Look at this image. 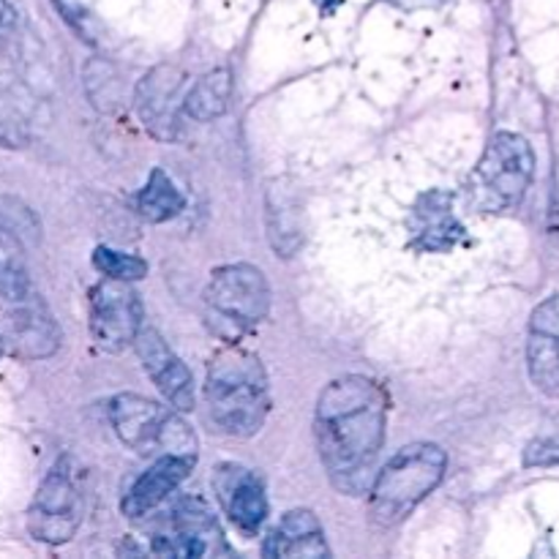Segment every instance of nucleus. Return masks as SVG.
<instances>
[{
    "label": "nucleus",
    "instance_id": "obj_1",
    "mask_svg": "<svg viewBox=\"0 0 559 559\" xmlns=\"http://www.w3.org/2000/svg\"><path fill=\"white\" fill-rule=\"evenodd\" d=\"M388 393L371 377L347 374L320 393L314 437L331 484L360 495L385 442Z\"/></svg>",
    "mask_w": 559,
    "mask_h": 559
},
{
    "label": "nucleus",
    "instance_id": "obj_2",
    "mask_svg": "<svg viewBox=\"0 0 559 559\" xmlns=\"http://www.w3.org/2000/svg\"><path fill=\"white\" fill-rule=\"evenodd\" d=\"M205 402L211 420L227 437H254L271 409V391L262 360L246 349L224 347L207 364Z\"/></svg>",
    "mask_w": 559,
    "mask_h": 559
},
{
    "label": "nucleus",
    "instance_id": "obj_3",
    "mask_svg": "<svg viewBox=\"0 0 559 559\" xmlns=\"http://www.w3.org/2000/svg\"><path fill=\"white\" fill-rule=\"evenodd\" d=\"M448 456L437 442H413L388 459L369 491V516L377 527L402 524L445 478Z\"/></svg>",
    "mask_w": 559,
    "mask_h": 559
},
{
    "label": "nucleus",
    "instance_id": "obj_4",
    "mask_svg": "<svg viewBox=\"0 0 559 559\" xmlns=\"http://www.w3.org/2000/svg\"><path fill=\"white\" fill-rule=\"evenodd\" d=\"M271 309V289L265 273L249 262L222 265L211 273L205 289L207 328L222 342L235 344L240 336L254 331Z\"/></svg>",
    "mask_w": 559,
    "mask_h": 559
},
{
    "label": "nucleus",
    "instance_id": "obj_5",
    "mask_svg": "<svg viewBox=\"0 0 559 559\" xmlns=\"http://www.w3.org/2000/svg\"><path fill=\"white\" fill-rule=\"evenodd\" d=\"M533 173V145L513 131H500L491 136L478 167H475V200L486 211H511L527 194Z\"/></svg>",
    "mask_w": 559,
    "mask_h": 559
},
{
    "label": "nucleus",
    "instance_id": "obj_6",
    "mask_svg": "<svg viewBox=\"0 0 559 559\" xmlns=\"http://www.w3.org/2000/svg\"><path fill=\"white\" fill-rule=\"evenodd\" d=\"M82 513H85V497L76 480V469L71 459L63 456L55 462L33 497L27 530L41 544H69L80 530Z\"/></svg>",
    "mask_w": 559,
    "mask_h": 559
},
{
    "label": "nucleus",
    "instance_id": "obj_7",
    "mask_svg": "<svg viewBox=\"0 0 559 559\" xmlns=\"http://www.w3.org/2000/svg\"><path fill=\"white\" fill-rule=\"evenodd\" d=\"M142 328V300L131 282L107 278L91 293V333L93 342L104 353H123L134 344Z\"/></svg>",
    "mask_w": 559,
    "mask_h": 559
},
{
    "label": "nucleus",
    "instance_id": "obj_8",
    "mask_svg": "<svg viewBox=\"0 0 559 559\" xmlns=\"http://www.w3.org/2000/svg\"><path fill=\"white\" fill-rule=\"evenodd\" d=\"M131 347L136 349L147 377L156 382L169 407L175 413H191L194 409V377L186 369L183 360L173 353V347L164 342L162 333L156 328L142 325Z\"/></svg>",
    "mask_w": 559,
    "mask_h": 559
},
{
    "label": "nucleus",
    "instance_id": "obj_9",
    "mask_svg": "<svg viewBox=\"0 0 559 559\" xmlns=\"http://www.w3.org/2000/svg\"><path fill=\"white\" fill-rule=\"evenodd\" d=\"M0 336H3V347H9L16 358L25 360L49 358L60 347L58 322L49 314L47 304L31 293L14 300V309L5 314Z\"/></svg>",
    "mask_w": 559,
    "mask_h": 559
},
{
    "label": "nucleus",
    "instance_id": "obj_10",
    "mask_svg": "<svg viewBox=\"0 0 559 559\" xmlns=\"http://www.w3.org/2000/svg\"><path fill=\"white\" fill-rule=\"evenodd\" d=\"M107 415L118 440L140 456H147V453L162 451V437L173 407H162L140 393H118L109 402Z\"/></svg>",
    "mask_w": 559,
    "mask_h": 559
},
{
    "label": "nucleus",
    "instance_id": "obj_11",
    "mask_svg": "<svg viewBox=\"0 0 559 559\" xmlns=\"http://www.w3.org/2000/svg\"><path fill=\"white\" fill-rule=\"evenodd\" d=\"M213 491H216L218 506L227 513L229 522L243 530V533H254L265 522V486L257 478V473H251L243 464H218L216 473H213Z\"/></svg>",
    "mask_w": 559,
    "mask_h": 559
},
{
    "label": "nucleus",
    "instance_id": "obj_12",
    "mask_svg": "<svg viewBox=\"0 0 559 559\" xmlns=\"http://www.w3.org/2000/svg\"><path fill=\"white\" fill-rule=\"evenodd\" d=\"M527 371L544 396L559 399V293L535 306L530 317Z\"/></svg>",
    "mask_w": 559,
    "mask_h": 559
},
{
    "label": "nucleus",
    "instance_id": "obj_13",
    "mask_svg": "<svg viewBox=\"0 0 559 559\" xmlns=\"http://www.w3.org/2000/svg\"><path fill=\"white\" fill-rule=\"evenodd\" d=\"M222 538L205 502L186 500L173 516V535H158L153 551L167 557H205Z\"/></svg>",
    "mask_w": 559,
    "mask_h": 559
},
{
    "label": "nucleus",
    "instance_id": "obj_14",
    "mask_svg": "<svg viewBox=\"0 0 559 559\" xmlns=\"http://www.w3.org/2000/svg\"><path fill=\"white\" fill-rule=\"evenodd\" d=\"M197 459L191 456H175V453H164L140 480L129 489V495L120 502V511L129 519H142L151 513L153 508L162 506L194 469Z\"/></svg>",
    "mask_w": 559,
    "mask_h": 559
},
{
    "label": "nucleus",
    "instance_id": "obj_15",
    "mask_svg": "<svg viewBox=\"0 0 559 559\" xmlns=\"http://www.w3.org/2000/svg\"><path fill=\"white\" fill-rule=\"evenodd\" d=\"M262 557L267 559H304L328 557L325 533L320 519L306 508H295L282 516L262 544Z\"/></svg>",
    "mask_w": 559,
    "mask_h": 559
},
{
    "label": "nucleus",
    "instance_id": "obj_16",
    "mask_svg": "<svg viewBox=\"0 0 559 559\" xmlns=\"http://www.w3.org/2000/svg\"><path fill=\"white\" fill-rule=\"evenodd\" d=\"M180 80L183 76L173 66H156L151 74L142 76L136 85V109L140 118L153 134L173 136L175 134V98H178Z\"/></svg>",
    "mask_w": 559,
    "mask_h": 559
},
{
    "label": "nucleus",
    "instance_id": "obj_17",
    "mask_svg": "<svg viewBox=\"0 0 559 559\" xmlns=\"http://www.w3.org/2000/svg\"><path fill=\"white\" fill-rule=\"evenodd\" d=\"M267 238H271L273 251L284 260L298 254L304 246V207L300 197L287 180H273L267 186Z\"/></svg>",
    "mask_w": 559,
    "mask_h": 559
},
{
    "label": "nucleus",
    "instance_id": "obj_18",
    "mask_svg": "<svg viewBox=\"0 0 559 559\" xmlns=\"http://www.w3.org/2000/svg\"><path fill=\"white\" fill-rule=\"evenodd\" d=\"M448 200L451 197L442 194V191H431V194H426L418 202V207H415V224H418V240H415V246L431 251L456 246V238L464 229L451 216Z\"/></svg>",
    "mask_w": 559,
    "mask_h": 559
},
{
    "label": "nucleus",
    "instance_id": "obj_19",
    "mask_svg": "<svg viewBox=\"0 0 559 559\" xmlns=\"http://www.w3.org/2000/svg\"><path fill=\"white\" fill-rule=\"evenodd\" d=\"M229 98H233V74L229 69H213L202 74L186 93L183 112L197 123H207L227 112Z\"/></svg>",
    "mask_w": 559,
    "mask_h": 559
},
{
    "label": "nucleus",
    "instance_id": "obj_20",
    "mask_svg": "<svg viewBox=\"0 0 559 559\" xmlns=\"http://www.w3.org/2000/svg\"><path fill=\"white\" fill-rule=\"evenodd\" d=\"M31 293L25 265V243L20 235L0 218V298L9 304Z\"/></svg>",
    "mask_w": 559,
    "mask_h": 559
},
{
    "label": "nucleus",
    "instance_id": "obj_21",
    "mask_svg": "<svg viewBox=\"0 0 559 559\" xmlns=\"http://www.w3.org/2000/svg\"><path fill=\"white\" fill-rule=\"evenodd\" d=\"M183 194H180L178 186L173 183V178H169L164 169H153L145 189L136 197V211H140V216L151 224L169 222V218H175L183 211Z\"/></svg>",
    "mask_w": 559,
    "mask_h": 559
},
{
    "label": "nucleus",
    "instance_id": "obj_22",
    "mask_svg": "<svg viewBox=\"0 0 559 559\" xmlns=\"http://www.w3.org/2000/svg\"><path fill=\"white\" fill-rule=\"evenodd\" d=\"M82 82H85L87 98L93 102V107L102 109V112H112L123 104V76L109 60H87L85 71H82Z\"/></svg>",
    "mask_w": 559,
    "mask_h": 559
},
{
    "label": "nucleus",
    "instance_id": "obj_23",
    "mask_svg": "<svg viewBox=\"0 0 559 559\" xmlns=\"http://www.w3.org/2000/svg\"><path fill=\"white\" fill-rule=\"evenodd\" d=\"M93 265L98 273H104L107 278H118V282H140L147 276V262L142 257L123 254V251L107 249V246H98L93 251Z\"/></svg>",
    "mask_w": 559,
    "mask_h": 559
},
{
    "label": "nucleus",
    "instance_id": "obj_24",
    "mask_svg": "<svg viewBox=\"0 0 559 559\" xmlns=\"http://www.w3.org/2000/svg\"><path fill=\"white\" fill-rule=\"evenodd\" d=\"M0 218L20 235L25 246L38 243V238H41V224H38V218L33 216V211L25 202L14 200V197H0Z\"/></svg>",
    "mask_w": 559,
    "mask_h": 559
},
{
    "label": "nucleus",
    "instance_id": "obj_25",
    "mask_svg": "<svg viewBox=\"0 0 559 559\" xmlns=\"http://www.w3.org/2000/svg\"><path fill=\"white\" fill-rule=\"evenodd\" d=\"M31 134H27V123L20 115V109L0 96V147H25Z\"/></svg>",
    "mask_w": 559,
    "mask_h": 559
},
{
    "label": "nucleus",
    "instance_id": "obj_26",
    "mask_svg": "<svg viewBox=\"0 0 559 559\" xmlns=\"http://www.w3.org/2000/svg\"><path fill=\"white\" fill-rule=\"evenodd\" d=\"M524 464H527V467H549V464H559V435L540 437V440L530 442L527 451H524Z\"/></svg>",
    "mask_w": 559,
    "mask_h": 559
},
{
    "label": "nucleus",
    "instance_id": "obj_27",
    "mask_svg": "<svg viewBox=\"0 0 559 559\" xmlns=\"http://www.w3.org/2000/svg\"><path fill=\"white\" fill-rule=\"evenodd\" d=\"M52 3L60 11V16L80 33V38L91 41V14L85 11V5L80 0H52Z\"/></svg>",
    "mask_w": 559,
    "mask_h": 559
},
{
    "label": "nucleus",
    "instance_id": "obj_28",
    "mask_svg": "<svg viewBox=\"0 0 559 559\" xmlns=\"http://www.w3.org/2000/svg\"><path fill=\"white\" fill-rule=\"evenodd\" d=\"M16 31V11L5 0H0V47L14 36Z\"/></svg>",
    "mask_w": 559,
    "mask_h": 559
},
{
    "label": "nucleus",
    "instance_id": "obj_29",
    "mask_svg": "<svg viewBox=\"0 0 559 559\" xmlns=\"http://www.w3.org/2000/svg\"><path fill=\"white\" fill-rule=\"evenodd\" d=\"M391 3L399 5V9L415 11V9H431V5H440L442 0H391Z\"/></svg>",
    "mask_w": 559,
    "mask_h": 559
},
{
    "label": "nucleus",
    "instance_id": "obj_30",
    "mask_svg": "<svg viewBox=\"0 0 559 559\" xmlns=\"http://www.w3.org/2000/svg\"><path fill=\"white\" fill-rule=\"evenodd\" d=\"M3 349H5V347H3V336H0V355H3Z\"/></svg>",
    "mask_w": 559,
    "mask_h": 559
}]
</instances>
